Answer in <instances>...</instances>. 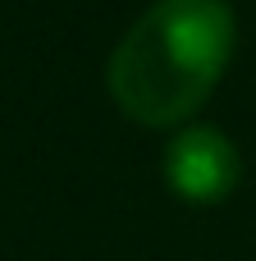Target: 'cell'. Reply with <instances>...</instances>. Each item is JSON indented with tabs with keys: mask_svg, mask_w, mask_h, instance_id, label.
<instances>
[{
	"mask_svg": "<svg viewBox=\"0 0 256 261\" xmlns=\"http://www.w3.org/2000/svg\"><path fill=\"white\" fill-rule=\"evenodd\" d=\"M160 174H165V188L179 202H188V206H215V202H224L238 188L243 156H238V147H234L229 133H220L211 124H183L165 142Z\"/></svg>",
	"mask_w": 256,
	"mask_h": 261,
	"instance_id": "2",
	"label": "cell"
},
{
	"mask_svg": "<svg viewBox=\"0 0 256 261\" xmlns=\"http://www.w3.org/2000/svg\"><path fill=\"white\" fill-rule=\"evenodd\" d=\"M238 46L229 0H156L105 60L115 110L142 128H183L224 83Z\"/></svg>",
	"mask_w": 256,
	"mask_h": 261,
	"instance_id": "1",
	"label": "cell"
}]
</instances>
